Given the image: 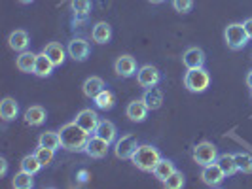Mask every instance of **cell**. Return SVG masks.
Instances as JSON below:
<instances>
[{
  "mask_svg": "<svg viewBox=\"0 0 252 189\" xmlns=\"http://www.w3.org/2000/svg\"><path fill=\"white\" fill-rule=\"evenodd\" d=\"M59 136H61V148L68 151H84L91 135H88L76 121H72L61 127Z\"/></svg>",
  "mask_w": 252,
  "mask_h": 189,
  "instance_id": "cell-1",
  "label": "cell"
},
{
  "mask_svg": "<svg viewBox=\"0 0 252 189\" xmlns=\"http://www.w3.org/2000/svg\"><path fill=\"white\" fill-rule=\"evenodd\" d=\"M159 159H161V153L158 148H154L150 144H142L139 146L135 153H133V157H131V161L133 164L142 170V172H152L154 168H156V164L159 163Z\"/></svg>",
  "mask_w": 252,
  "mask_h": 189,
  "instance_id": "cell-2",
  "label": "cell"
},
{
  "mask_svg": "<svg viewBox=\"0 0 252 189\" xmlns=\"http://www.w3.org/2000/svg\"><path fill=\"white\" fill-rule=\"evenodd\" d=\"M211 85V74L205 68H188L184 76V87L189 93H205Z\"/></svg>",
  "mask_w": 252,
  "mask_h": 189,
  "instance_id": "cell-3",
  "label": "cell"
},
{
  "mask_svg": "<svg viewBox=\"0 0 252 189\" xmlns=\"http://www.w3.org/2000/svg\"><path fill=\"white\" fill-rule=\"evenodd\" d=\"M224 38H226L227 48L233 51L243 50L249 44V36L245 32L243 23H231V25H227L226 30H224Z\"/></svg>",
  "mask_w": 252,
  "mask_h": 189,
  "instance_id": "cell-4",
  "label": "cell"
},
{
  "mask_svg": "<svg viewBox=\"0 0 252 189\" xmlns=\"http://www.w3.org/2000/svg\"><path fill=\"white\" fill-rule=\"evenodd\" d=\"M218 159V151L213 142H199L195 148H193V161L201 166H207L211 163H216Z\"/></svg>",
  "mask_w": 252,
  "mask_h": 189,
  "instance_id": "cell-5",
  "label": "cell"
},
{
  "mask_svg": "<svg viewBox=\"0 0 252 189\" xmlns=\"http://www.w3.org/2000/svg\"><path fill=\"white\" fill-rule=\"evenodd\" d=\"M159 80H161L159 70L156 66H152V64H144V66H140L139 70H137V81H139L140 87H156L159 83Z\"/></svg>",
  "mask_w": 252,
  "mask_h": 189,
  "instance_id": "cell-6",
  "label": "cell"
},
{
  "mask_svg": "<svg viewBox=\"0 0 252 189\" xmlns=\"http://www.w3.org/2000/svg\"><path fill=\"white\" fill-rule=\"evenodd\" d=\"M137 138L133 135H124L122 138L116 140V146H114V153L118 159H131L133 153L137 150Z\"/></svg>",
  "mask_w": 252,
  "mask_h": 189,
  "instance_id": "cell-7",
  "label": "cell"
},
{
  "mask_svg": "<svg viewBox=\"0 0 252 189\" xmlns=\"http://www.w3.org/2000/svg\"><path fill=\"white\" fill-rule=\"evenodd\" d=\"M74 121L78 125L82 127L88 135H95V131H97V127L101 123V119H99V115L95 110H91V108H86V110H82V112L78 113L74 117Z\"/></svg>",
  "mask_w": 252,
  "mask_h": 189,
  "instance_id": "cell-8",
  "label": "cell"
},
{
  "mask_svg": "<svg viewBox=\"0 0 252 189\" xmlns=\"http://www.w3.org/2000/svg\"><path fill=\"white\" fill-rule=\"evenodd\" d=\"M226 178L227 176L224 174V170L218 166V163H211V164H207V166H203L201 180H203V184H207V186H211V188H218Z\"/></svg>",
  "mask_w": 252,
  "mask_h": 189,
  "instance_id": "cell-9",
  "label": "cell"
},
{
  "mask_svg": "<svg viewBox=\"0 0 252 189\" xmlns=\"http://www.w3.org/2000/svg\"><path fill=\"white\" fill-rule=\"evenodd\" d=\"M114 70L120 78H131L137 74V61L131 55H120L114 63Z\"/></svg>",
  "mask_w": 252,
  "mask_h": 189,
  "instance_id": "cell-10",
  "label": "cell"
},
{
  "mask_svg": "<svg viewBox=\"0 0 252 189\" xmlns=\"http://www.w3.org/2000/svg\"><path fill=\"white\" fill-rule=\"evenodd\" d=\"M108 142L106 140H102L101 136H97V135H93V136H89L88 144H86V153H88L89 157H93V159H102V157H106V153H108Z\"/></svg>",
  "mask_w": 252,
  "mask_h": 189,
  "instance_id": "cell-11",
  "label": "cell"
},
{
  "mask_svg": "<svg viewBox=\"0 0 252 189\" xmlns=\"http://www.w3.org/2000/svg\"><path fill=\"white\" fill-rule=\"evenodd\" d=\"M148 112H150V108L146 106V102L142 101V99L129 102L126 108V115L131 121H135V123H142L148 117Z\"/></svg>",
  "mask_w": 252,
  "mask_h": 189,
  "instance_id": "cell-12",
  "label": "cell"
},
{
  "mask_svg": "<svg viewBox=\"0 0 252 189\" xmlns=\"http://www.w3.org/2000/svg\"><path fill=\"white\" fill-rule=\"evenodd\" d=\"M68 55L74 59V61H86L89 57V44L84 38H74L68 42Z\"/></svg>",
  "mask_w": 252,
  "mask_h": 189,
  "instance_id": "cell-13",
  "label": "cell"
},
{
  "mask_svg": "<svg viewBox=\"0 0 252 189\" xmlns=\"http://www.w3.org/2000/svg\"><path fill=\"white\" fill-rule=\"evenodd\" d=\"M182 63L186 68H201L205 64V53L201 48H188L182 55Z\"/></svg>",
  "mask_w": 252,
  "mask_h": 189,
  "instance_id": "cell-14",
  "label": "cell"
},
{
  "mask_svg": "<svg viewBox=\"0 0 252 189\" xmlns=\"http://www.w3.org/2000/svg\"><path fill=\"white\" fill-rule=\"evenodd\" d=\"M142 101L150 110H159L163 106V91L159 87H148L142 95Z\"/></svg>",
  "mask_w": 252,
  "mask_h": 189,
  "instance_id": "cell-15",
  "label": "cell"
},
{
  "mask_svg": "<svg viewBox=\"0 0 252 189\" xmlns=\"http://www.w3.org/2000/svg\"><path fill=\"white\" fill-rule=\"evenodd\" d=\"M42 51L50 57L51 63L55 64V66H61V64L64 63V59H66L63 44H59V42H50V44H46V48Z\"/></svg>",
  "mask_w": 252,
  "mask_h": 189,
  "instance_id": "cell-16",
  "label": "cell"
},
{
  "mask_svg": "<svg viewBox=\"0 0 252 189\" xmlns=\"http://www.w3.org/2000/svg\"><path fill=\"white\" fill-rule=\"evenodd\" d=\"M91 38L97 44H108L112 38V28L106 21H99V23H95L93 30H91Z\"/></svg>",
  "mask_w": 252,
  "mask_h": 189,
  "instance_id": "cell-17",
  "label": "cell"
},
{
  "mask_svg": "<svg viewBox=\"0 0 252 189\" xmlns=\"http://www.w3.org/2000/svg\"><path fill=\"white\" fill-rule=\"evenodd\" d=\"M53 68H55V64L51 63V59L42 51V53H38L36 55V66H34V72L32 74H36L38 78H48L51 76L53 72Z\"/></svg>",
  "mask_w": 252,
  "mask_h": 189,
  "instance_id": "cell-18",
  "label": "cell"
},
{
  "mask_svg": "<svg viewBox=\"0 0 252 189\" xmlns=\"http://www.w3.org/2000/svg\"><path fill=\"white\" fill-rule=\"evenodd\" d=\"M102 89H104V81H102V78H99V76H91V78H88L84 81V85H82V91H84V95L88 99H95Z\"/></svg>",
  "mask_w": 252,
  "mask_h": 189,
  "instance_id": "cell-19",
  "label": "cell"
},
{
  "mask_svg": "<svg viewBox=\"0 0 252 189\" xmlns=\"http://www.w3.org/2000/svg\"><path fill=\"white\" fill-rule=\"evenodd\" d=\"M29 44H31V40H29V34L25 30H13L8 38V46L13 51H27Z\"/></svg>",
  "mask_w": 252,
  "mask_h": 189,
  "instance_id": "cell-20",
  "label": "cell"
},
{
  "mask_svg": "<svg viewBox=\"0 0 252 189\" xmlns=\"http://www.w3.org/2000/svg\"><path fill=\"white\" fill-rule=\"evenodd\" d=\"M15 64H17V68L21 72L31 74V72H34V66H36V55L32 51H21V55L17 57Z\"/></svg>",
  "mask_w": 252,
  "mask_h": 189,
  "instance_id": "cell-21",
  "label": "cell"
},
{
  "mask_svg": "<svg viewBox=\"0 0 252 189\" xmlns=\"http://www.w3.org/2000/svg\"><path fill=\"white\" fill-rule=\"evenodd\" d=\"M46 117H48V115H46V110H44L42 106H31L25 112V121H27V125H31V127L44 125Z\"/></svg>",
  "mask_w": 252,
  "mask_h": 189,
  "instance_id": "cell-22",
  "label": "cell"
},
{
  "mask_svg": "<svg viewBox=\"0 0 252 189\" xmlns=\"http://www.w3.org/2000/svg\"><path fill=\"white\" fill-rule=\"evenodd\" d=\"M17 113H19V106H17V102L13 101L12 97H6L4 101L0 102V115H2L4 121H12V119H15Z\"/></svg>",
  "mask_w": 252,
  "mask_h": 189,
  "instance_id": "cell-23",
  "label": "cell"
},
{
  "mask_svg": "<svg viewBox=\"0 0 252 189\" xmlns=\"http://www.w3.org/2000/svg\"><path fill=\"white\" fill-rule=\"evenodd\" d=\"M116 125H114L112 121H108V119H102L101 123H99V127H97V131H95V135L97 136H101L102 140H106L108 144H112V142H116Z\"/></svg>",
  "mask_w": 252,
  "mask_h": 189,
  "instance_id": "cell-24",
  "label": "cell"
},
{
  "mask_svg": "<svg viewBox=\"0 0 252 189\" xmlns=\"http://www.w3.org/2000/svg\"><path fill=\"white\" fill-rule=\"evenodd\" d=\"M175 170H177V168H175V163H173V161H169V159H159V163L156 164V168L152 170V174L158 178L159 182H165Z\"/></svg>",
  "mask_w": 252,
  "mask_h": 189,
  "instance_id": "cell-25",
  "label": "cell"
},
{
  "mask_svg": "<svg viewBox=\"0 0 252 189\" xmlns=\"http://www.w3.org/2000/svg\"><path fill=\"white\" fill-rule=\"evenodd\" d=\"M216 163L224 170L226 176H233L235 172H239V170H237V164H235V155H231V153H222V155H218Z\"/></svg>",
  "mask_w": 252,
  "mask_h": 189,
  "instance_id": "cell-26",
  "label": "cell"
},
{
  "mask_svg": "<svg viewBox=\"0 0 252 189\" xmlns=\"http://www.w3.org/2000/svg\"><path fill=\"white\" fill-rule=\"evenodd\" d=\"M38 146H44V148H50V150H59L61 148V136H59V133H55V131L42 133L40 138H38Z\"/></svg>",
  "mask_w": 252,
  "mask_h": 189,
  "instance_id": "cell-27",
  "label": "cell"
},
{
  "mask_svg": "<svg viewBox=\"0 0 252 189\" xmlns=\"http://www.w3.org/2000/svg\"><path fill=\"white\" fill-rule=\"evenodd\" d=\"M95 101V104H97V108L99 110H112L114 108V104H116V97H114V93L112 91H108V89H102L101 93L93 99Z\"/></svg>",
  "mask_w": 252,
  "mask_h": 189,
  "instance_id": "cell-28",
  "label": "cell"
},
{
  "mask_svg": "<svg viewBox=\"0 0 252 189\" xmlns=\"http://www.w3.org/2000/svg\"><path fill=\"white\" fill-rule=\"evenodd\" d=\"M70 8L74 12L76 21H82L88 17L89 10H91V0H70Z\"/></svg>",
  "mask_w": 252,
  "mask_h": 189,
  "instance_id": "cell-29",
  "label": "cell"
},
{
  "mask_svg": "<svg viewBox=\"0 0 252 189\" xmlns=\"http://www.w3.org/2000/svg\"><path fill=\"white\" fill-rule=\"evenodd\" d=\"M34 174H31V172H25V170H21V172H17L12 180V186L15 189H31L34 186V180H32Z\"/></svg>",
  "mask_w": 252,
  "mask_h": 189,
  "instance_id": "cell-30",
  "label": "cell"
},
{
  "mask_svg": "<svg viewBox=\"0 0 252 189\" xmlns=\"http://www.w3.org/2000/svg\"><path fill=\"white\" fill-rule=\"evenodd\" d=\"M235 155V164H237V170L243 172V174H252V155L251 153H245V151H239V153H233Z\"/></svg>",
  "mask_w": 252,
  "mask_h": 189,
  "instance_id": "cell-31",
  "label": "cell"
},
{
  "mask_svg": "<svg viewBox=\"0 0 252 189\" xmlns=\"http://www.w3.org/2000/svg\"><path fill=\"white\" fill-rule=\"evenodd\" d=\"M40 168H42V163L38 161V157L34 155V153H31V155H25V157L21 159V170H25V172H31V174H36Z\"/></svg>",
  "mask_w": 252,
  "mask_h": 189,
  "instance_id": "cell-32",
  "label": "cell"
},
{
  "mask_svg": "<svg viewBox=\"0 0 252 189\" xmlns=\"http://www.w3.org/2000/svg\"><path fill=\"white\" fill-rule=\"evenodd\" d=\"M184 182H186V180H184V174L175 170V172L163 182V186L167 189H180V188H184Z\"/></svg>",
  "mask_w": 252,
  "mask_h": 189,
  "instance_id": "cell-33",
  "label": "cell"
},
{
  "mask_svg": "<svg viewBox=\"0 0 252 189\" xmlns=\"http://www.w3.org/2000/svg\"><path fill=\"white\" fill-rule=\"evenodd\" d=\"M53 153H55V150L44 148V146H38L36 151H34V155L38 157V161L42 163V166H48V164H51V161H53Z\"/></svg>",
  "mask_w": 252,
  "mask_h": 189,
  "instance_id": "cell-34",
  "label": "cell"
},
{
  "mask_svg": "<svg viewBox=\"0 0 252 189\" xmlns=\"http://www.w3.org/2000/svg\"><path fill=\"white\" fill-rule=\"evenodd\" d=\"M173 8L178 13H188L193 8V0H173Z\"/></svg>",
  "mask_w": 252,
  "mask_h": 189,
  "instance_id": "cell-35",
  "label": "cell"
},
{
  "mask_svg": "<svg viewBox=\"0 0 252 189\" xmlns=\"http://www.w3.org/2000/svg\"><path fill=\"white\" fill-rule=\"evenodd\" d=\"M243 27H245V32H247V36H249V40H252V17H249V19H245V23H243Z\"/></svg>",
  "mask_w": 252,
  "mask_h": 189,
  "instance_id": "cell-36",
  "label": "cell"
},
{
  "mask_svg": "<svg viewBox=\"0 0 252 189\" xmlns=\"http://www.w3.org/2000/svg\"><path fill=\"white\" fill-rule=\"evenodd\" d=\"M6 172H8V163L6 159H0V176H6Z\"/></svg>",
  "mask_w": 252,
  "mask_h": 189,
  "instance_id": "cell-37",
  "label": "cell"
},
{
  "mask_svg": "<svg viewBox=\"0 0 252 189\" xmlns=\"http://www.w3.org/2000/svg\"><path fill=\"white\" fill-rule=\"evenodd\" d=\"M88 178H89L88 170H80V172H78V180H80V182H88Z\"/></svg>",
  "mask_w": 252,
  "mask_h": 189,
  "instance_id": "cell-38",
  "label": "cell"
},
{
  "mask_svg": "<svg viewBox=\"0 0 252 189\" xmlns=\"http://www.w3.org/2000/svg\"><path fill=\"white\" fill-rule=\"evenodd\" d=\"M247 85L252 89V70L249 72V74H247Z\"/></svg>",
  "mask_w": 252,
  "mask_h": 189,
  "instance_id": "cell-39",
  "label": "cell"
},
{
  "mask_svg": "<svg viewBox=\"0 0 252 189\" xmlns=\"http://www.w3.org/2000/svg\"><path fill=\"white\" fill-rule=\"evenodd\" d=\"M148 2H152V4H161V2H165V0H148Z\"/></svg>",
  "mask_w": 252,
  "mask_h": 189,
  "instance_id": "cell-40",
  "label": "cell"
},
{
  "mask_svg": "<svg viewBox=\"0 0 252 189\" xmlns=\"http://www.w3.org/2000/svg\"><path fill=\"white\" fill-rule=\"evenodd\" d=\"M21 4H31V2H34V0H19Z\"/></svg>",
  "mask_w": 252,
  "mask_h": 189,
  "instance_id": "cell-41",
  "label": "cell"
},
{
  "mask_svg": "<svg viewBox=\"0 0 252 189\" xmlns=\"http://www.w3.org/2000/svg\"><path fill=\"white\" fill-rule=\"evenodd\" d=\"M251 99H252V89H251Z\"/></svg>",
  "mask_w": 252,
  "mask_h": 189,
  "instance_id": "cell-42",
  "label": "cell"
}]
</instances>
